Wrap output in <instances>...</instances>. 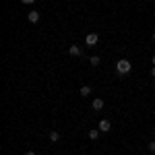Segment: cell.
Returning a JSON list of instances; mask_svg holds the SVG:
<instances>
[{
    "instance_id": "5b68a950",
    "label": "cell",
    "mask_w": 155,
    "mask_h": 155,
    "mask_svg": "<svg viewBox=\"0 0 155 155\" xmlns=\"http://www.w3.org/2000/svg\"><path fill=\"white\" fill-rule=\"evenodd\" d=\"M91 106H93V110H95V112H99V110H101V107H104V99H99V97H95V99H93V104H91Z\"/></svg>"
},
{
    "instance_id": "8fae6325",
    "label": "cell",
    "mask_w": 155,
    "mask_h": 155,
    "mask_svg": "<svg viewBox=\"0 0 155 155\" xmlns=\"http://www.w3.org/2000/svg\"><path fill=\"white\" fill-rule=\"evenodd\" d=\"M149 151H151V153H155V141H151V143H149Z\"/></svg>"
},
{
    "instance_id": "2e32d148",
    "label": "cell",
    "mask_w": 155,
    "mask_h": 155,
    "mask_svg": "<svg viewBox=\"0 0 155 155\" xmlns=\"http://www.w3.org/2000/svg\"><path fill=\"white\" fill-rule=\"evenodd\" d=\"M153 39H155V31H153Z\"/></svg>"
},
{
    "instance_id": "9a60e30c",
    "label": "cell",
    "mask_w": 155,
    "mask_h": 155,
    "mask_svg": "<svg viewBox=\"0 0 155 155\" xmlns=\"http://www.w3.org/2000/svg\"><path fill=\"white\" fill-rule=\"evenodd\" d=\"M151 62H153V66H155V56H153V58H151Z\"/></svg>"
},
{
    "instance_id": "9c48e42d",
    "label": "cell",
    "mask_w": 155,
    "mask_h": 155,
    "mask_svg": "<svg viewBox=\"0 0 155 155\" xmlns=\"http://www.w3.org/2000/svg\"><path fill=\"white\" fill-rule=\"evenodd\" d=\"M50 141H52V143H58V141H60V132L52 130V132H50Z\"/></svg>"
},
{
    "instance_id": "6da1fadb",
    "label": "cell",
    "mask_w": 155,
    "mask_h": 155,
    "mask_svg": "<svg viewBox=\"0 0 155 155\" xmlns=\"http://www.w3.org/2000/svg\"><path fill=\"white\" fill-rule=\"evenodd\" d=\"M130 68H132V64L126 58H122V60H118V62H116V71H118V74H128V72H130Z\"/></svg>"
},
{
    "instance_id": "8992f818",
    "label": "cell",
    "mask_w": 155,
    "mask_h": 155,
    "mask_svg": "<svg viewBox=\"0 0 155 155\" xmlns=\"http://www.w3.org/2000/svg\"><path fill=\"white\" fill-rule=\"evenodd\" d=\"M39 21V11H31L29 12V23H37Z\"/></svg>"
},
{
    "instance_id": "ba28073f",
    "label": "cell",
    "mask_w": 155,
    "mask_h": 155,
    "mask_svg": "<svg viewBox=\"0 0 155 155\" xmlns=\"http://www.w3.org/2000/svg\"><path fill=\"white\" fill-rule=\"evenodd\" d=\"M79 93H81V95H83V97L91 95V87H89V85H83V87H81V91H79Z\"/></svg>"
},
{
    "instance_id": "4fadbf2b",
    "label": "cell",
    "mask_w": 155,
    "mask_h": 155,
    "mask_svg": "<svg viewBox=\"0 0 155 155\" xmlns=\"http://www.w3.org/2000/svg\"><path fill=\"white\" fill-rule=\"evenodd\" d=\"M151 77H153V79H155V66H153V71H151Z\"/></svg>"
},
{
    "instance_id": "5bb4252c",
    "label": "cell",
    "mask_w": 155,
    "mask_h": 155,
    "mask_svg": "<svg viewBox=\"0 0 155 155\" xmlns=\"http://www.w3.org/2000/svg\"><path fill=\"white\" fill-rule=\"evenodd\" d=\"M25 155H35V153H33V151H27V153H25Z\"/></svg>"
},
{
    "instance_id": "277c9868",
    "label": "cell",
    "mask_w": 155,
    "mask_h": 155,
    "mask_svg": "<svg viewBox=\"0 0 155 155\" xmlns=\"http://www.w3.org/2000/svg\"><path fill=\"white\" fill-rule=\"evenodd\" d=\"M68 54H71V56H81L83 50L79 48V46H71V48H68Z\"/></svg>"
},
{
    "instance_id": "7c38bea8",
    "label": "cell",
    "mask_w": 155,
    "mask_h": 155,
    "mask_svg": "<svg viewBox=\"0 0 155 155\" xmlns=\"http://www.w3.org/2000/svg\"><path fill=\"white\" fill-rule=\"evenodd\" d=\"M23 4H33V0H21Z\"/></svg>"
},
{
    "instance_id": "e0dca14e",
    "label": "cell",
    "mask_w": 155,
    "mask_h": 155,
    "mask_svg": "<svg viewBox=\"0 0 155 155\" xmlns=\"http://www.w3.org/2000/svg\"><path fill=\"white\" fill-rule=\"evenodd\" d=\"M153 137H155V130H153Z\"/></svg>"
},
{
    "instance_id": "7a4b0ae2",
    "label": "cell",
    "mask_w": 155,
    "mask_h": 155,
    "mask_svg": "<svg viewBox=\"0 0 155 155\" xmlns=\"http://www.w3.org/2000/svg\"><path fill=\"white\" fill-rule=\"evenodd\" d=\"M97 41H99V35L97 33H87V37H85V44L87 46H95Z\"/></svg>"
},
{
    "instance_id": "3957f363",
    "label": "cell",
    "mask_w": 155,
    "mask_h": 155,
    "mask_svg": "<svg viewBox=\"0 0 155 155\" xmlns=\"http://www.w3.org/2000/svg\"><path fill=\"white\" fill-rule=\"evenodd\" d=\"M97 128H99V130H101V132H110V130H112V122H110V120H106V118H104V120H101V122H99V126H97Z\"/></svg>"
},
{
    "instance_id": "52a82bcc",
    "label": "cell",
    "mask_w": 155,
    "mask_h": 155,
    "mask_svg": "<svg viewBox=\"0 0 155 155\" xmlns=\"http://www.w3.org/2000/svg\"><path fill=\"white\" fill-rule=\"evenodd\" d=\"M99 128H91V130H89V139H93V141H97V139H99Z\"/></svg>"
},
{
    "instance_id": "30bf717a",
    "label": "cell",
    "mask_w": 155,
    "mask_h": 155,
    "mask_svg": "<svg viewBox=\"0 0 155 155\" xmlns=\"http://www.w3.org/2000/svg\"><path fill=\"white\" fill-rule=\"evenodd\" d=\"M89 62H91V66H97L101 60H99V56H91V58H89Z\"/></svg>"
}]
</instances>
